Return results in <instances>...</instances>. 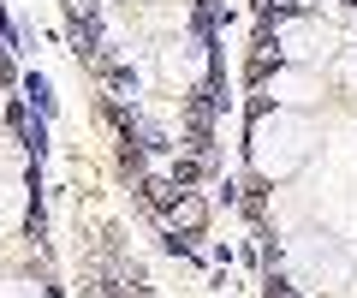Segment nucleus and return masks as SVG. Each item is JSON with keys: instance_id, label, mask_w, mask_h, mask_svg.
Returning a JSON list of instances; mask_svg holds the SVG:
<instances>
[{"instance_id": "obj_1", "label": "nucleus", "mask_w": 357, "mask_h": 298, "mask_svg": "<svg viewBox=\"0 0 357 298\" xmlns=\"http://www.w3.org/2000/svg\"><path fill=\"white\" fill-rule=\"evenodd\" d=\"M215 114L220 107L208 102V84H197V90L185 96V149H191L197 161H215Z\"/></svg>"}, {"instance_id": "obj_2", "label": "nucleus", "mask_w": 357, "mask_h": 298, "mask_svg": "<svg viewBox=\"0 0 357 298\" xmlns=\"http://www.w3.org/2000/svg\"><path fill=\"white\" fill-rule=\"evenodd\" d=\"M203 227H208V203L197 191H178V203L167 209V233H185V239H191V233H203Z\"/></svg>"}, {"instance_id": "obj_3", "label": "nucleus", "mask_w": 357, "mask_h": 298, "mask_svg": "<svg viewBox=\"0 0 357 298\" xmlns=\"http://www.w3.org/2000/svg\"><path fill=\"white\" fill-rule=\"evenodd\" d=\"M137 191H143V203H149L161 221H167V209L178 203V185H173V179H137Z\"/></svg>"}, {"instance_id": "obj_4", "label": "nucleus", "mask_w": 357, "mask_h": 298, "mask_svg": "<svg viewBox=\"0 0 357 298\" xmlns=\"http://www.w3.org/2000/svg\"><path fill=\"white\" fill-rule=\"evenodd\" d=\"M96 72L107 78V90H114V102H126V96H137V72H131V66H119V60H102Z\"/></svg>"}, {"instance_id": "obj_5", "label": "nucleus", "mask_w": 357, "mask_h": 298, "mask_svg": "<svg viewBox=\"0 0 357 298\" xmlns=\"http://www.w3.org/2000/svg\"><path fill=\"white\" fill-rule=\"evenodd\" d=\"M203 167H208V161H197V156H178V161H173V173H167V179H173L178 191H191V185L203 179Z\"/></svg>"}, {"instance_id": "obj_6", "label": "nucleus", "mask_w": 357, "mask_h": 298, "mask_svg": "<svg viewBox=\"0 0 357 298\" xmlns=\"http://www.w3.org/2000/svg\"><path fill=\"white\" fill-rule=\"evenodd\" d=\"M24 96L36 102V114H42V119L54 114V90H48V78H42V72H30V78H24Z\"/></svg>"}, {"instance_id": "obj_7", "label": "nucleus", "mask_w": 357, "mask_h": 298, "mask_svg": "<svg viewBox=\"0 0 357 298\" xmlns=\"http://www.w3.org/2000/svg\"><path fill=\"white\" fill-rule=\"evenodd\" d=\"M84 298H126V281H119V274H89Z\"/></svg>"}, {"instance_id": "obj_8", "label": "nucleus", "mask_w": 357, "mask_h": 298, "mask_svg": "<svg viewBox=\"0 0 357 298\" xmlns=\"http://www.w3.org/2000/svg\"><path fill=\"white\" fill-rule=\"evenodd\" d=\"M119 173H131V179H143V143H119Z\"/></svg>"}, {"instance_id": "obj_9", "label": "nucleus", "mask_w": 357, "mask_h": 298, "mask_svg": "<svg viewBox=\"0 0 357 298\" xmlns=\"http://www.w3.org/2000/svg\"><path fill=\"white\" fill-rule=\"evenodd\" d=\"M24 149H30V156H48V126H42V119H30V126H24Z\"/></svg>"}, {"instance_id": "obj_10", "label": "nucleus", "mask_w": 357, "mask_h": 298, "mask_svg": "<svg viewBox=\"0 0 357 298\" xmlns=\"http://www.w3.org/2000/svg\"><path fill=\"white\" fill-rule=\"evenodd\" d=\"M6 126H13L18 137H24V126H30V107H24V102H13V107H6Z\"/></svg>"}, {"instance_id": "obj_11", "label": "nucleus", "mask_w": 357, "mask_h": 298, "mask_svg": "<svg viewBox=\"0 0 357 298\" xmlns=\"http://www.w3.org/2000/svg\"><path fill=\"white\" fill-rule=\"evenodd\" d=\"M0 84H13V54H6V42H0Z\"/></svg>"}, {"instance_id": "obj_12", "label": "nucleus", "mask_w": 357, "mask_h": 298, "mask_svg": "<svg viewBox=\"0 0 357 298\" xmlns=\"http://www.w3.org/2000/svg\"><path fill=\"white\" fill-rule=\"evenodd\" d=\"M66 6H77V13H96V0H66Z\"/></svg>"}, {"instance_id": "obj_13", "label": "nucleus", "mask_w": 357, "mask_h": 298, "mask_svg": "<svg viewBox=\"0 0 357 298\" xmlns=\"http://www.w3.org/2000/svg\"><path fill=\"white\" fill-rule=\"evenodd\" d=\"M351 6H357V0H351Z\"/></svg>"}, {"instance_id": "obj_14", "label": "nucleus", "mask_w": 357, "mask_h": 298, "mask_svg": "<svg viewBox=\"0 0 357 298\" xmlns=\"http://www.w3.org/2000/svg\"><path fill=\"white\" fill-rule=\"evenodd\" d=\"M292 298H298V292H292Z\"/></svg>"}]
</instances>
